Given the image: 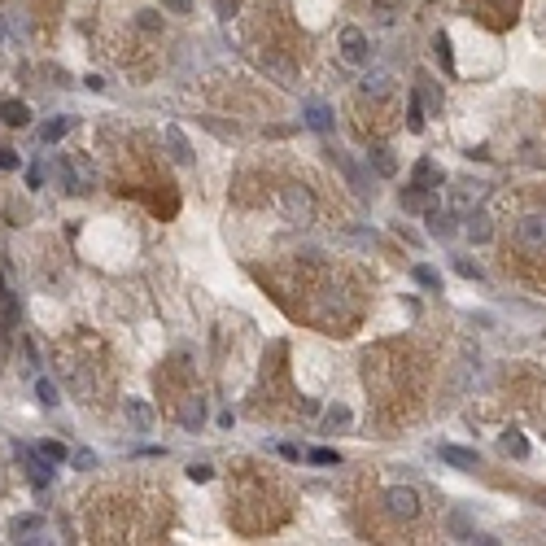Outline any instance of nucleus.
<instances>
[{"label":"nucleus","instance_id":"nucleus-14","mask_svg":"<svg viewBox=\"0 0 546 546\" xmlns=\"http://www.w3.org/2000/svg\"><path fill=\"white\" fill-rule=\"evenodd\" d=\"M481 197H485V184H459L455 188V210H477Z\"/></svg>","mask_w":546,"mask_h":546},{"label":"nucleus","instance_id":"nucleus-21","mask_svg":"<svg viewBox=\"0 0 546 546\" xmlns=\"http://www.w3.org/2000/svg\"><path fill=\"white\" fill-rule=\"evenodd\" d=\"M503 455H516V459H525V455H529V441L520 437V433H503Z\"/></svg>","mask_w":546,"mask_h":546},{"label":"nucleus","instance_id":"nucleus-6","mask_svg":"<svg viewBox=\"0 0 546 546\" xmlns=\"http://www.w3.org/2000/svg\"><path fill=\"white\" fill-rule=\"evenodd\" d=\"M368 53H372V48H368V35H363L358 27H346V31H341V57H346L350 66H363V62H368Z\"/></svg>","mask_w":546,"mask_h":546},{"label":"nucleus","instance_id":"nucleus-23","mask_svg":"<svg viewBox=\"0 0 546 546\" xmlns=\"http://www.w3.org/2000/svg\"><path fill=\"white\" fill-rule=\"evenodd\" d=\"M201 415H205V402H201V398H188V406H184V415H179V420H184L188 428H197Z\"/></svg>","mask_w":546,"mask_h":546},{"label":"nucleus","instance_id":"nucleus-20","mask_svg":"<svg viewBox=\"0 0 546 546\" xmlns=\"http://www.w3.org/2000/svg\"><path fill=\"white\" fill-rule=\"evenodd\" d=\"M406 127H411V132H424V106H420V92H411V106H406Z\"/></svg>","mask_w":546,"mask_h":546},{"label":"nucleus","instance_id":"nucleus-1","mask_svg":"<svg viewBox=\"0 0 546 546\" xmlns=\"http://www.w3.org/2000/svg\"><path fill=\"white\" fill-rule=\"evenodd\" d=\"M507 254H516L520 263L546 267V210H542V215H520V219L511 223Z\"/></svg>","mask_w":546,"mask_h":546},{"label":"nucleus","instance_id":"nucleus-27","mask_svg":"<svg viewBox=\"0 0 546 546\" xmlns=\"http://www.w3.org/2000/svg\"><path fill=\"white\" fill-rule=\"evenodd\" d=\"M70 463L79 467V472H92V467H96V455H92V450H74V455H70Z\"/></svg>","mask_w":546,"mask_h":546},{"label":"nucleus","instance_id":"nucleus-36","mask_svg":"<svg viewBox=\"0 0 546 546\" xmlns=\"http://www.w3.org/2000/svg\"><path fill=\"white\" fill-rule=\"evenodd\" d=\"M280 455L289 459V463H297V459H302V450H297V446H280Z\"/></svg>","mask_w":546,"mask_h":546},{"label":"nucleus","instance_id":"nucleus-5","mask_svg":"<svg viewBox=\"0 0 546 546\" xmlns=\"http://www.w3.org/2000/svg\"><path fill=\"white\" fill-rule=\"evenodd\" d=\"M18 459L22 463H27V477H31V485L35 489H48V485H53V459H48L40 446H18Z\"/></svg>","mask_w":546,"mask_h":546},{"label":"nucleus","instance_id":"nucleus-9","mask_svg":"<svg viewBox=\"0 0 546 546\" xmlns=\"http://www.w3.org/2000/svg\"><path fill=\"white\" fill-rule=\"evenodd\" d=\"M162 140L171 144V158H175V162H193V144L184 140V132H179L175 123H166V127H162Z\"/></svg>","mask_w":546,"mask_h":546},{"label":"nucleus","instance_id":"nucleus-2","mask_svg":"<svg viewBox=\"0 0 546 546\" xmlns=\"http://www.w3.org/2000/svg\"><path fill=\"white\" fill-rule=\"evenodd\" d=\"M420 511H424L420 489H411V485H394V489H385V516H389V520L406 525V520H415Z\"/></svg>","mask_w":546,"mask_h":546},{"label":"nucleus","instance_id":"nucleus-34","mask_svg":"<svg viewBox=\"0 0 546 546\" xmlns=\"http://www.w3.org/2000/svg\"><path fill=\"white\" fill-rule=\"evenodd\" d=\"M215 9H219V18H232L237 13V0H215Z\"/></svg>","mask_w":546,"mask_h":546},{"label":"nucleus","instance_id":"nucleus-26","mask_svg":"<svg viewBox=\"0 0 546 546\" xmlns=\"http://www.w3.org/2000/svg\"><path fill=\"white\" fill-rule=\"evenodd\" d=\"M35 394H40L44 406H57V385L53 380H35Z\"/></svg>","mask_w":546,"mask_h":546},{"label":"nucleus","instance_id":"nucleus-7","mask_svg":"<svg viewBox=\"0 0 546 546\" xmlns=\"http://www.w3.org/2000/svg\"><path fill=\"white\" fill-rule=\"evenodd\" d=\"M411 184H415V188H424V193H437V188H441V166H437L433 158H420V162H415Z\"/></svg>","mask_w":546,"mask_h":546},{"label":"nucleus","instance_id":"nucleus-11","mask_svg":"<svg viewBox=\"0 0 546 546\" xmlns=\"http://www.w3.org/2000/svg\"><path fill=\"white\" fill-rule=\"evenodd\" d=\"M40 529H44L40 516H18L13 525H9V538H13V542H40V538H35Z\"/></svg>","mask_w":546,"mask_h":546},{"label":"nucleus","instance_id":"nucleus-17","mask_svg":"<svg viewBox=\"0 0 546 546\" xmlns=\"http://www.w3.org/2000/svg\"><path fill=\"white\" fill-rule=\"evenodd\" d=\"M127 415H132V424H136L140 433H144V428L153 424V411H149V406H144L140 398H127Z\"/></svg>","mask_w":546,"mask_h":546},{"label":"nucleus","instance_id":"nucleus-29","mask_svg":"<svg viewBox=\"0 0 546 546\" xmlns=\"http://www.w3.org/2000/svg\"><path fill=\"white\" fill-rule=\"evenodd\" d=\"M455 271H459L463 280H481V267H477V263H467V258H455Z\"/></svg>","mask_w":546,"mask_h":546},{"label":"nucleus","instance_id":"nucleus-4","mask_svg":"<svg viewBox=\"0 0 546 546\" xmlns=\"http://www.w3.org/2000/svg\"><path fill=\"white\" fill-rule=\"evenodd\" d=\"M57 175H62V184H66L70 193H92V184H96V171H92L88 158H66V162H57Z\"/></svg>","mask_w":546,"mask_h":546},{"label":"nucleus","instance_id":"nucleus-30","mask_svg":"<svg viewBox=\"0 0 546 546\" xmlns=\"http://www.w3.org/2000/svg\"><path fill=\"white\" fill-rule=\"evenodd\" d=\"M40 450L53 459V463H62V459H66V446H62V441H40Z\"/></svg>","mask_w":546,"mask_h":546},{"label":"nucleus","instance_id":"nucleus-19","mask_svg":"<svg viewBox=\"0 0 546 546\" xmlns=\"http://www.w3.org/2000/svg\"><path fill=\"white\" fill-rule=\"evenodd\" d=\"M66 132H70V118H53V123H44V127H40V140H44V144H53V140H62Z\"/></svg>","mask_w":546,"mask_h":546},{"label":"nucleus","instance_id":"nucleus-22","mask_svg":"<svg viewBox=\"0 0 546 546\" xmlns=\"http://www.w3.org/2000/svg\"><path fill=\"white\" fill-rule=\"evenodd\" d=\"M324 424L336 433V428H346L350 424V406H341V402H336V406H328V415H324Z\"/></svg>","mask_w":546,"mask_h":546},{"label":"nucleus","instance_id":"nucleus-12","mask_svg":"<svg viewBox=\"0 0 546 546\" xmlns=\"http://www.w3.org/2000/svg\"><path fill=\"white\" fill-rule=\"evenodd\" d=\"M306 127H310V132H319V136H328V132H332V114H328V106L310 101V106H306Z\"/></svg>","mask_w":546,"mask_h":546},{"label":"nucleus","instance_id":"nucleus-24","mask_svg":"<svg viewBox=\"0 0 546 546\" xmlns=\"http://www.w3.org/2000/svg\"><path fill=\"white\" fill-rule=\"evenodd\" d=\"M411 275H415V284H424V289H437V284H441V280H437V271H433V267H424V263H420V267H411Z\"/></svg>","mask_w":546,"mask_h":546},{"label":"nucleus","instance_id":"nucleus-33","mask_svg":"<svg viewBox=\"0 0 546 546\" xmlns=\"http://www.w3.org/2000/svg\"><path fill=\"white\" fill-rule=\"evenodd\" d=\"M18 166V153L13 149H0V171H13Z\"/></svg>","mask_w":546,"mask_h":546},{"label":"nucleus","instance_id":"nucleus-28","mask_svg":"<svg viewBox=\"0 0 546 546\" xmlns=\"http://www.w3.org/2000/svg\"><path fill=\"white\" fill-rule=\"evenodd\" d=\"M306 459H310V463H319V467H332V463H341V459H336V450H324V446H319V450H310Z\"/></svg>","mask_w":546,"mask_h":546},{"label":"nucleus","instance_id":"nucleus-13","mask_svg":"<svg viewBox=\"0 0 546 546\" xmlns=\"http://www.w3.org/2000/svg\"><path fill=\"white\" fill-rule=\"evenodd\" d=\"M389 92H394V74L389 70H372L363 79V96H389Z\"/></svg>","mask_w":546,"mask_h":546},{"label":"nucleus","instance_id":"nucleus-31","mask_svg":"<svg viewBox=\"0 0 546 546\" xmlns=\"http://www.w3.org/2000/svg\"><path fill=\"white\" fill-rule=\"evenodd\" d=\"M171 13H193V0H162Z\"/></svg>","mask_w":546,"mask_h":546},{"label":"nucleus","instance_id":"nucleus-35","mask_svg":"<svg viewBox=\"0 0 546 546\" xmlns=\"http://www.w3.org/2000/svg\"><path fill=\"white\" fill-rule=\"evenodd\" d=\"M27 184H31V188H40V184H44V171H40V166H31V171H27Z\"/></svg>","mask_w":546,"mask_h":546},{"label":"nucleus","instance_id":"nucleus-3","mask_svg":"<svg viewBox=\"0 0 546 546\" xmlns=\"http://www.w3.org/2000/svg\"><path fill=\"white\" fill-rule=\"evenodd\" d=\"M280 210H284V219H289V223L306 227L310 219H315V201H310V193L302 184H289V188H280Z\"/></svg>","mask_w":546,"mask_h":546},{"label":"nucleus","instance_id":"nucleus-15","mask_svg":"<svg viewBox=\"0 0 546 546\" xmlns=\"http://www.w3.org/2000/svg\"><path fill=\"white\" fill-rule=\"evenodd\" d=\"M428 232L446 241L450 232H455V215H450V210H437V205H433V210H428Z\"/></svg>","mask_w":546,"mask_h":546},{"label":"nucleus","instance_id":"nucleus-10","mask_svg":"<svg viewBox=\"0 0 546 546\" xmlns=\"http://www.w3.org/2000/svg\"><path fill=\"white\" fill-rule=\"evenodd\" d=\"M463 223H467V227H463V232H467V241H477V245H485V241L494 237V227H489V215H485V210H467V219H463Z\"/></svg>","mask_w":546,"mask_h":546},{"label":"nucleus","instance_id":"nucleus-8","mask_svg":"<svg viewBox=\"0 0 546 546\" xmlns=\"http://www.w3.org/2000/svg\"><path fill=\"white\" fill-rule=\"evenodd\" d=\"M441 463L459 467V472H477V467H481L477 450H463V446H441Z\"/></svg>","mask_w":546,"mask_h":546},{"label":"nucleus","instance_id":"nucleus-32","mask_svg":"<svg viewBox=\"0 0 546 546\" xmlns=\"http://www.w3.org/2000/svg\"><path fill=\"white\" fill-rule=\"evenodd\" d=\"M188 477H193V481H210V463H193Z\"/></svg>","mask_w":546,"mask_h":546},{"label":"nucleus","instance_id":"nucleus-18","mask_svg":"<svg viewBox=\"0 0 546 546\" xmlns=\"http://www.w3.org/2000/svg\"><path fill=\"white\" fill-rule=\"evenodd\" d=\"M368 162H372V166H376L385 179H389V175H398V162L389 158V149H372V153H368Z\"/></svg>","mask_w":546,"mask_h":546},{"label":"nucleus","instance_id":"nucleus-16","mask_svg":"<svg viewBox=\"0 0 546 546\" xmlns=\"http://www.w3.org/2000/svg\"><path fill=\"white\" fill-rule=\"evenodd\" d=\"M0 118H5V127H27L31 110L22 106V101H5V106H0Z\"/></svg>","mask_w":546,"mask_h":546},{"label":"nucleus","instance_id":"nucleus-25","mask_svg":"<svg viewBox=\"0 0 546 546\" xmlns=\"http://www.w3.org/2000/svg\"><path fill=\"white\" fill-rule=\"evenodd\" d=\"M433 53H437V62L446 66V70H455V62H450V40H446V35H437V40H433Z\"/></svg>","mask_w":546,"mask_h":546}]
</instances>
